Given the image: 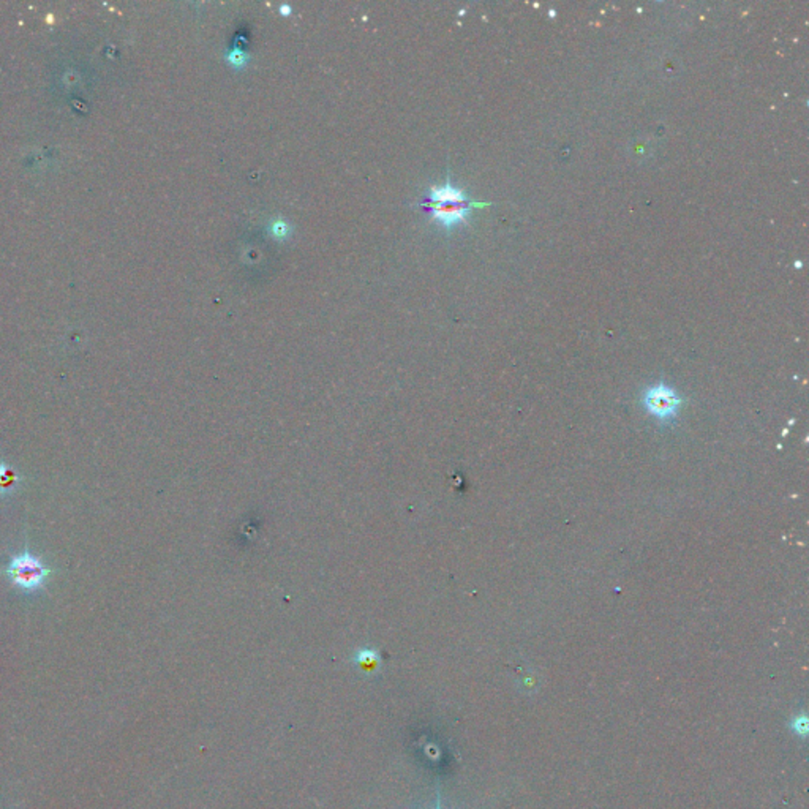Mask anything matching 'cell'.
I'll list each match as a JSON object with an SVG mask.
<instances>
[{
  "mask_svg": "<svg viewBox=\"0 0 809 809\" xmlns=\"http://www.w3.org/2000/svg\"><path fill=\"white\" fill-rule=\"evenodd\" d=\"M424 206L430 209V218L433 222L440 223L442 228L451 231L452 228L459 227V224L467 223V218L474 207H484L487 206V202H476L473 200H467L460 202H442V204L424 202Z\"/></svg>",
  "mask_w": 809,
  "mask_h": 809,
  "instance_id": "7a4b0ae2",
  "label": "cell"
},
{
  "mask_svg": "<svg viewBox=\"0 0 809 809\" xmlns=\"http://www.w3.org/2000/svg\"><path fill=\"white\" fill-rule=\"evenodd\" d=\"M792 729L797 732V734L805 737L808 734V717L806 716L795 717V720L792 721Z\"/></svg>",
  "mask_w": 809,
  "mask_h": 809,
  "instance_id": "9c48e42d",
  "label": "cell"
},
{
  "mask_svg": "<svg viewBox=\"0 0 809 809\" xmlns=\"http://www.w3.org/2000/svg\"><path fill=\"white\" fill-rule=\"evenodd\" d=\"M353 661L365 673H375L381 666V658H379L378 651L371 648H361L354 654Z\"/></svg>",
  "mask_w": 809,
  "mask_h": 809,
  "instance_id": "5b68a950",
  "label": "cell"
},
{
  "mask_svg": "<svg viewBox=\"0 0 809 809\" xmlns=\"http://www.w3.org/2000/svg\"><path fill=\"white\" fill-rule=\"evenodd\" d=\"M467 200H469L468 195L463 192V190L454 187L451 179H447L445 185H438V187L432 185L428 188V195L424 202L442 204V202H460Z\"/></svg>",
  "mask_w": 809,
  "mask_h": 809,
  "instance_id": "277c9868",
  "label": "cell"
},
{
  "mask_svg": "<svg viewBox=\"0 0 809 809\" xmlns=\"http://www.w3.org/2000/svg\"><path fill=\"white\" fill-rule=\"evenodd\" d=\"M436 809H440V803H438V808H436Z\"/></svg>",
  "mask_w": 809,
  "mask_h": 809,
  "instance_id": "8fae6325",
  "label": "cell"
},
{
  "mask_svg": "<svg viewBox=\"0 0 809 809\" xmlns=\"http://www.w3.org/2000/svg\"><path fill=\"white\" fill-rule=\"evenodd\" d=\"M645 408L658 419H672L681 405V398L669 386L658 384L645 391Z\"/></svg>",
  "mask_w": 809,
  "mask_h": 809,
  "instance_id": "3957f363",
  "label": "cell"
},
{
  "mask_svg": "<svg viewBox=\"0 0 809 809\" xmlns=\"http://www.w3.org/2000/svg\"><path fill=\"white\" fill-rule=\"evenodd\" d=\"M21 481L19 474L15 469L5 463H0V495H9L16 490Z\"/></svg>",
  "mask_w": 809,
  "mask_h": 809,
  "instance_id": "8992f818",
  "label": "cell"
},
{
  "mask_svg": "<svg viewBox=\"0 0 809 809\" xmlns=\"http://www.w3.org/2000/svg\"><path fill=\"white\" fill-rule=\"evenodd\" d=\"M223 60L228 63V67L236 70V72H242V70L249 65L250 54L245 51L244 48L234 46V48L228 49V51H224Z\"/></svg>",
  "mask_w": 809,
  "mask_h": 809,
  "instance_id": "52a82bcc",
  "label": "cell"
},
{
  "mask_svg": "<svg viewBox=\"0 0 809 809\" xmlns=\"http://www.w3.org/2000/svg\"><path fill=\"white\" fill-rule=\"evenodd\" d=\"M5 572L16 587L24 590V592H33V590L43 587L51 569L45 568L41 565L40 558L33 557L26 550L11 560Z\"/></svg>",
  "mask_w": 809,
  "mask_h": 809,
  "instance_id": "6da1fadb",
  "label": "cell"
},
{
  "mask_svg": "<svg viewBox=\"0 0 809 809\" xmlns=\"http://www.w3.org/2000/svg\"><path fill=\"white\" fill-rule=\"evenodd\" d=\"M278 13H280V15H281V16H291V13H293L291 5H288V4H281V5L278 6Z\"/></svg>",
  "mask_w": 809,
  "mask_h": 809,
  "instance_id": "30bf717a",
  "label": "cell"
},
{
  "mask_svg": "<svg viewBox=\"0 0 809 809\" xmlns=\"http://www.w3.org/2000/svg\"><path fill=\"white\" fill-rule=\"evenodd\" d=\"M267 233H269L271 237L276 239V241L285 242L286 239L291 236L293 227L285 220V218L277 217V218H273V220L269 223V227H267Z\"/></svg>",
  "mask_w": 809,
  "mask_h": 809,
  "instance_id": "ba28073f",
  "label": "cell"
}]
</instances>
